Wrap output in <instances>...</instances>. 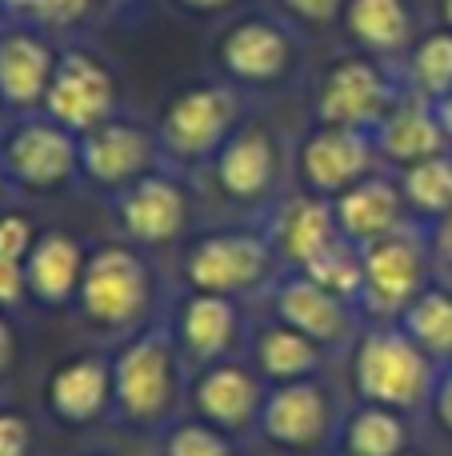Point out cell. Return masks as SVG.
Segmentation results:
<instances>
[{
	"instance_id": "1",
	"label": "cell",
	"mask_w": 452,
	"mask_h": 456,
	"mask_svg": "<svg viewBox=\"0 0 452 456\" xmlns=\"http://www.w3.org/2000/svg\"><path fill=\"white\" fill-rule=\"evenodd\" d=\"M184 356L173 324L152 321L120 345L112 361V412L128 428H160L181 401Z\"/></svg>"
},
{
	"instance_id": "2",
	"label": "cell",
	"mask_w": 452,
	"mask_h": 456,
	"mask_svg": "<svg viewBox=\"0 0 452 456\" xmlns=\"http://www.w3.org/2000/svg\"><path fill=\"white\" fill-rule=\"evenodd\" d=\"M437 372L440 369L397 321H365L352 340V388L360 404H381L405 417L424 412Z\"/></svg>"
},
{
	"instance_id": "3",
	"label": "cell",
	"mask_w": 452,
	"mask_h": 456,
	"mask_svg": "<svg viewBox=\"0 0 452 456\" xmlns=\"http://www.w3.org/2000/svg\"><path fill=\"white\" fill-rule=\"evenodd\" d=\"M157 297V273L136 244H101L88 252L77 308L96 332L133 337Z\"/></svg>"
},
{
	"instance_id": "4",
	"label": "cell",
	"mask_w": 452,
	"mask_h": 456,
	"mask_svg": "<svg viewBox=\"0 0 452 456\" xmlns=\"http://www.w3.org/2000/svg\"><path fill=\"white\" fill-rule=\"evenodd\" d=\"M245 120V96L229 80H200L168 96L157 117V141L165 160L176 165H213L221 144Z\"/></svg>"
},
{
	"instance_id": "5",
	"label": "cell",
	"mask_w": 452,
	"mask_h": 456,
	"mask_svg": "<svg viewBox=\"0 0 452 456\" xmlns=\"http://www.w3.org/2000/svg\"><path fill=\"white\" fill-rule=\"evenodd\" d=\"M285 273L264 228H216L189 244L184 252V281L192 292H221V297H248L272 289Z\"/></svg>"
},
{
	"instance_id": "6",
	"label": "cell",
	"mask_w": 452,
	"mask_h": 456,
	"mask_svg": "<svg viewBox=\"0 0 452 456\" xmlns=\"http://www.w3.org/2000/svg\"><path fill=\"white\" fill-rule=\"evenodd\" d=\"M216 69L240 93H269L293 80L301 69V37L293 20L269 12H253L232 20L216 40Z\"/></svg>"
},
{
	"instance_id": "7",
	"label": "cell",
	"mask_w": 452,
	"mask_h": 456,
	"mask_svg": "<svg viewBox=\"0 0 452 456\" xmlns=\"http://www.w3.org/2000/svg\"><path fill=\"white\" fill-rule=\"evenodd\" d=\"M400 93H405L400 64L352 53L333 61L320 72L317 96H312V117H317V125H341V128L373 133L384 120V112L400 101Z\"/></svg>"
},
{
	"instance_id": "8",
	"label": "cell",
	"mask_w": 452,
	"mask_h": 456,
	"mask_svg": "<svg viewBox=\"0 0 452 456\" xmlns=\"http://www.w3.org/2000/svg\"><path fill=\"white\" fill-rule=\"evenodd\" d=\"M432 276V256L424 228L413 224L397 236H384L376 244L360 248V316L365 321H397L416 297H421Z\"/></svg>"
},
{
	"instance_id": "9",
	"label": "cell",
	"mask_w": 452,
	"mask_h": 456,
	"mask_svg": "<svg viewBox=\"0 0 452 456\" xmlns=\"http://www.w3.org/2000/svg\"><path fill=\"white\" fill-rule=\"evenodd\" d=\"M0 173L24 192L61 189L80 173V136L44 112L12 117L0 128Z\"/></svg>"
},
{
	"instance_id": "10",
	"label": "cell",
	"mask_w": 452,
	"mask_h": 456,
	"mask_svg": "<svg viewBox=\"0 0 452 456\" xmlns=\"http://www.w3.org/2000/svg\"><path fill=\"white\" fill-rule=\"evenodd\" d=\"M40 112L77 136L120 117V80L112 72V64L85 45L56 48V69Z\"/></svg>"
},
{
	"instance_id": "11",
	"label": "cell",
	"mask_w": 452,
	"mask_h": 456,
	"mask_svg": "<svg viewBox=\"0 0 452 456\" xmlns=\"http://www.w3.org/2000/svg\"><path fill=\"white\" fill-rule=\"evenodd\" d=\"M336 428H341V412L320 377L269 385L261 420H256V436L264 444L293 456L320 452L336 441Z\"/></svg>"
},
{
	"instance_id": "12",
	"label": "cell",
	"mask_w": 452,
	"mask_h": 456,
	"mask_svg": "<svg viewBox=\"0 0 452 456\" xmlns=\"http://www.w3.org/2000/svg\"><path fill=\"white\" fill-rule=\"evenodd\" d=\"M213 181L232 205H277L285 184V141L264 120H240L237 133L213 157Z\"/></svg>"
},
{
	"instance_id": "13",
	"label": "cell",
	"mask_w": 452,
	"mask_h": 456,
	"mask_svg": "<svg viewBox=\"0 0 452 456\" xmlns=\"http://www.w3.org/2000/svg\"><path fill=\"white\" fill-rule=\"evenodd\" d=\"M165 160L157 141V128L141 125V120H125L112 117L104 125L80 133V181L88 189L104 192V197H117L120 189L136 184L141 176L157 173Z\"/></svg>"
},
{
	"instance_id": "14",
	"label": "cell",
	"mask_w": 452,
	"mask_h": 456,
	"mask_svg": "<svg viewBox=\"0 0 452 456\" xmlns=\"http://www.w3.org/2000/svg\"><path fill=\"white\" fill-rule=\"evenodd\" d=\"M381 157H376L373 133L360 128H341V125H312L304 141L296 144V176L301 189L312 197L336 200L360 184L365 176L381 173Z\"/></svg>"
},
{
	"instance_id": "15",
	"label": "cell",
	"mask_w": 452,
	"mask_h": 456,
	"mask_svg": "<svg viewBox=\"0 0 452 456\" xmlns=\"http://www.w3.org/2000/svg\"><path fill=\"white\" fill-rule=\"evenodd\" d=\"M109 200H112V216H117L120 232L136 248H168V244L181 240L192 221L189 189L168 168L141 176L136 184L120 189Z\"/></svg>"
},
{
	"instance_id": "16",
	"label": "cell",
	"mask_w": 452,
	"mask_h": 456,
	"mask_svg": "<svg viewBox=\"0 0 452 456\" xmlns=\"http://www.w3.org/2000/svg\"><path fill=\"white\" fill-rule=\"evenodd\" d=\"M272 316L288 329L304 332L309 340H317L325 353L349 348L357 340V332L365 329V316L352 300L336 297V292L320 289L312 276L304 273H280L272 281Z\"/></svg>"
},
{
	"instance_id": "17",
	"label": "cell",
	"mask_w": 452,
	"mask_h": 456,
	"mask_svg": "<svg viewBox=\"0 0 452 456\" xmlns=\"http://www.w3.org/2000/svg\"><path fill=\"white\" fill-rule=\"evenodd\" d=\"M192 412L200 420H208L213 428L229 436H245L256 433V420H261L264 396H269V385L261 380V372L253 364L240 361H216L205 364L192 380Z\"/></svg>"
},
{
	"instance_id": "18",
	"label": "cell",
	"mask_w": 452,
	"mask_h": 456,
	"mask_svg": "<svg viewBox=\"0 0 452 456\" xmlns=\"http://www.w3.org/2000/svg\"><path fill=\"white\" fill-rule=\"evenodd\" d=\"M56 69V45L28 20H8L0 28V104L8 117L40 112L48 80Z\"/></svg>"
},
{
	"instance_id": "19",
	"label": "cell",
	"mask_w": 452,
	"mask_h": 456,
	"mask_svg": "<svg viewBox=\"0 0 452 456\" xmlns=\"http://www.w3.org/2000/svg\"><path fill=\"white\" fill-rule=\"evenodd\" d=\"M264 232H269L272 248H277L280 268H293L301 273L304 265L320 256L328 244L341 240V228H336V213L333 200L312 197V192H296V197H280L277 205L269 208V221H264Z\"/></svg>"
},
{
	"instance_id": "20",
	"label": "cell",
	"mask_w": 452,
	"mask_h": 456,
	"mask_svg": "<svg viewBox=\"0 0 452 456\" xmlns=\"http://www.w3.org/2000/svg\"><path fill=\"white\" fill-rule=\"evenodd\" d=\"M168 324L184 361L205 369L229 361L232 348L240 345V300L221 292H189Z\"/></svg>"
},
{
	"instance_id": "21",
	"label": "cell",
	"mask_w": 452,
	"mask_h": 456,
	"mask_svg": "<svg viewBox=\"0 0 452 456\" xmlns=\"http://www.w3.org/2000/svg\"><path fill=\"white\" fill-rule=\"evenodd\" d=\"M333 213H336L341 236L352 240L357 248L384 240V236H397L416 224L405 205V192H400L397 176L384 173V168L365 176L360 184H352L349 192H341V197L333 200Z\"/></svg>"
},
{
	"instance_id": "22",
	"label": "cell",
	"mask_w": 452,
	"mask_h": 456,
	"mask_svg": "<svg viewBox=\"0 0 452 456\" xmlns=\"http://www.w3.org/2000/svg\"><path fill=\"white\" fill-rule=\"evenodd\" d=\"M44 409L69 428L96 425L112 412V361L80 353L56 364L44 380Z\"/></svg>"
},
{
	"instance_id": "23",
	"label": "cell",
	"mask_w": 452,
	"mask_h": 456,
	"mask_svg": "<svg viewBox=\"0 0 452 456\" xmlns=\"http://www.w3.org/2000/svg\"><path fill=\"white\" fill-rule=\"evenodd\" d=\"M373 144H376V157L389 173H400V168L416 165L424 157H437V152L452 149L445 141V128L437 120V109L432 101L416 93H400V101L384 112V120L373 128Z\"/></svg>"
},
{
	"instance_id": "24",
	"label": "cell",
	"mask_w": 452,
	"mask_h": 456,
	"mask_svg": "<svg viewBox=\"0 0 452 456\" xmlns=\"http://www.w3.org/2000/svg\"><path fill=\"white\" fill-rule=\"evenodd\" d=\"M88 252L64 228H48L36 236L28 260H24V292L40 308H69L77 305L80 281H85Z\"/></svg>"
},
{
	"instance_id": "25",
	"label": "cell",
	"mask_w": 452,
	"mask_h": 456,
	"mask_svg": "<svg viewBox=\"0 0 452 456\" xmlns=\"http://www.w3.org/2000/svg\"><path fill=\"white\" fill-rule=\"evenodd\" d=\"M341 24L349 32V40L357 45V53L389 64L405 61L408 48L421 37L413 0H349Z\"/></svg>"
},
{
	"instance_id": "26",
	"label": "cell",
	"mask_w": 452,
	"mask_h": 456,
	"mask_svg": "<svg viewBox=\"0 0 452 456\" xmlns=\"http://www.w3.org/2000/svg\"><path fill=\"white\" fill-rule=\"evenodd\" d=\"M248 361L261 372L264 385H288V380H309L325 372L328 353L309 340L304 332L280 324L277 316L264 324H256L248 337Z\"/></svg>"
},
{
	"instance_id": "27",
	"label": "cell",
	"mask_w": 452,
	"mask_h": 456,
	"mask_svg": "<svg viewBox=\"0 0 452 456\" xmlns=\"http://www.w3.org/2000/svg\"><path fill=\"white\" fill-rule=\"evenodd\" d=\"M341 456H400L408 449V417L381 409V404H357L336 428Z\"/></svg>"
},
{
	"instance_id": "28",
	"label": "cell",
	"mask_w": 452,
	"mask_h": 456,
	"mask_svg": "<svg viewBox=\"0 0 452 456\" xmlns=\"http://www.w3.org/2000/svg\"><path fill=\"white\" fill-rule=\"evenodd\" d=\"M397 324L416 340L424 356L432 364H448L452 361V284L432 281L405 313L397 316Z\"/></svg>"
},
{
	"instance_id": "29",
	"label": "cell",
	"mask_w": 452,
	"mask_h": 456,
	"mask_svg": "<svg viewBox=\"0 0 452 456\" xmlns=\"http://www.w3.org/2000/svg\"><path fill=\"white\" fill-rule=\"evenodd\" d=\"M392 176H397L408 213H413V221L421 228L452 213V149L416 160V165L400 168Z\"/></svg>"
},
{
	"instance_id": "30",
	"label": "cell",
	"mask_w": 452,
	"mask_h": 456,
	"mask_svg": "<svg viewBox=\"0 0 452 456\" xmlns=\"http://www.w3.org/2000/svg\"><path fill=\"white\" fill-rule=\"evenodd\" d=\"M400 80H405L408 93L424 96L432 104L452 93V32L445 24L416 37V45L400 61Z\"/></svg>"
},
{
	"instance_id": "31",
	"label": "cell",
	"mask_w": 452,
	"mask_h": 456,
	"mask_svg": "<svg viewBox=\"0 0 452 456\" xmlns=\"http://www.w3.org/2000/svg\"><path fill=\"white\" fill-rule=\"evenodd\" d=\"M288 273H293V268H288ZM301 273L312 276L320 289H328V292H336V297L352 300V305L360 300V248L352 240H344V236L336 244H328V248L320 252L312 265H304Z\"/></svg>"
},
{
	"instance_id": "32",
	"label": "cell",
	"mask_w": 452,
	"mask_h": 456,
	"mask_svg": "<svg viewBox=\"0 0 452 456\" xmlns=\"http://www.w3.org/2000/svg\"><path fill=\"white\" fill-rule=\"evenodd\" d=\"M165 456H237L232 452V436L213 428L208 420L192 417V420H176L165 428V441H160Z\"/></svg>"
},
{
	"instance_id": "33",
	"label": "cell",
	"mask_w": 452,
	"mask_h": 456,
	"mask_svg": "<svg viewBox=\"0 0 452 456\" xmlns=\"http://www.w3.org/2000/svg\"><path fill=\"white\" fill-rule=\"evenodd\" d=\"M104 0H32L24 20L36 24L40 32H77L93 20V12Z\"/></svg>"
},
{
	"instance_id": "34",
	"label": "cell",
	"mask_w": 452,
	"mask_h": 456,
	"mask_svg": "<svg viewBox=\"0 0 452 456\" xmlns=\"http://www.w3.org/2000/svg\"><path fill=\"white\" fill-rule=\"evenodd\" d=\"M277 4L285 20L304 24V28H328V24H341L349 0H277Z\"/></svg>"
},
{
	"instance_id": "35",
	"label": "cell",
	"mask_w": 452,
	"mask_h": 456,
	"mask_svg": "<svg viewBox=\"0 0 452 456\" xmlns=\"http://www.w3.org/2000/svg\"><path fill=\"white\" fill-rule=\"evenodd\" d=\"M36 224L24 213H0V260H28L32 244H36Z\"/></svg>"
},
{
	"instance_id": "36",
	"label": "cell",
	"mask_w": 452,
	"mask_h": 456,
	"mask_svg": "<svg viewBox=\"0 0 452 456\" xmlns=\"http://www.w3.org/2000/svg\"><path fill=\"white\" fill-rule=\"evenodd\" d=\"M424 240H429L432 276L452 284V213H445L440 221H432V224H424Z\"/></svg>"
},
{
	"instance_id": "37",
	"label": "cell",
	"mask_w": 452,
	"mask_h": 456,
	"mask_svg": "<svg viewBox=\"0 0 452 456\" xmlns=\"http://www.w3.org/2000/svg\"><path fill=\"white\" fill-rule=\"evenodd\" d=\"M0 456H32V425L12 409H0Z\"/></svg>"
},
{
	"instance_id": "38",
	"label": "cell",
	"mask_w": 452,
	"mask_h": 456,
	"mask_svg": "<svg viewBox=\"0 0 452 456\" xmlns=\"http://www.w3.org/2000/svg\"><path fill=\"white\" fill-rule=\"evenodd\" d=\"M429 420L440 428L445 436H452V361L440 364L437 372V385H432V396H429Z\"/></svg>"
},
{
	"instance_id": "39",
	"label": "cell",
	"mask_w": 452,
	"mask_h": 456,
	"mask_svg": "<svg viewBox=\"0 0 452 456\" xmlns=\"http://www.w3.org/2000/svg\"><path fill=\"white\" fill-rule=\"evenodd\" d=\"M24 297H28L24 292V265L20 260H0V313L16 308Z\"/></svg>"
},
{
	"instance_id": "40",
	"label": "cell",
	"mask_w": 452,
	"mask_h": 456,
	"mask_svg": "<svg viewBox=\"0 0 452 456\" xmlns=\"http://www.w3.org/2000/svg\"><path fill=\"white\" fill-rule=\"evenodd\" d=\"M173 4L189 16H221V12H229V8H237L240 0H173Z\"/></svg>"
},
{
	"instance_id": "41",
	"label": "cell",
	"mask_w": 452,
	"mask_h": 456,
	"mask_svg": "<svg viewBox=\"0 0 452 456\" xmlns=\"http://www.w3.org/2000/svg\"><path fill=\"white\" fill-rule=\"evenodd\" d=\"M12 364H16V329L4 321V313H0V377H4Z\"/></svg>"
},
{
	"instance_id": "42",
	"label": "cell",
	"mask_w": 452,
	"mask_h": 456,
	"mask_svg": "<svg viewBox=\"0 0 452 456\" xmlns=\"http://www.w3.org/2000/svg\"><path fill=\"white\" fill-rule=\"evenodd\" d=\"M432 109H437V120H440V128H445V141L452 144V93H448V96H440V101L432 104Z\"/></svg>"
},
{
	"instance_id": "43",
	"label": "cell",
	"mask_w": 452,
	"mask_h": 456,
	"mask_svg": "<svg viewBox=\"0 0 452 456\" xmlns=\"http://www.w3.org/2000/svg\"><path fill=\"white\" fill-rule=\"evenodd\" d=\"M4 8H8V16H12V20H24V16H28V8H32V0H4Z\"/></svg>"
},
{
	"instance_id": "44",
	"label": "cell",
	"mask_w": 452,
	"mask_h": 456,
	"mask_svg": "<svg viewBox=\"0 0 452 456\" xmlns=\"http://www.w3.org/2000/svg\"><path fill=\"white\" fill-rule=\"evenodd\" d=\"M437 4H440V8H437V12H440V24H445V28L452 32V0H437Z\"/></svg>"
},
{
	"instance_id": "45",
	"label": "cell",
	"mask_w": 452,
	"mask_h": 456,
	"mask_svg": "<svg viewBox=\"0 0 452 456\" xmlns=\"http://www.w3.org/2000/svg\"><path fill=\"white\" fill-rule=\"evenodd\" d=\"M8 189H12V184H8V176L0 173V213H4V200H8Z\"/></svg>"
},
{
	"instance_id": "46",
	"label": "cell",
	"mask_w": 452,
	"mask_h": 456,
	"mask_svg": "<svg viewBox=\"0 0 452 456\" xmlns=\"http://www.w3.org/2000/svg\"><path fill=\"white\" fill-rule=\"evenodd\" d=\"M12 20V16H8V8H4V0H0V28H4V24Z\"/></svg>"
},
{
	"instance_id": "47",
	"label": "cell",
	"mask_w": 452,
	"mask_h": 456,
	"mask_svg": "<svg viewBox=\"0 0 452 456\" xmlns=\"http://www.w3.org/2000/svg\"><path fill=\"white\" fill-rule=\"evenodd\" d=\"M400 456H424V452H416V449H405V452H400Z\"/></svg>"
},
{
	"instance_id": "48",
	"label": "cell",
	"mask_w": 452,
	"mask_h": 456,
	"mask_svg": "<svg viewBox=\"0 0 452 456\" xmlns=\"http://www.w3.org/2000/svg\"><path fill=\"white\" fill-rule=\"evenodd\" d=\"M0 128H4V104H0Z\"/></svg>"
},
{
	"instance_id": "49",
	"label": "cell",
	"mask_w": 452,
	"mask_h": 456,
	"mask_svg": "<svg viewBox=\"0 0 452 456\" xmlns=\"http://www.w3.org/2000/svg\"><path fill=\"white\" fill-rule=\"evenodd\" d=\"M104 4H128V0H104Z\"/></svg>"
}]
</instances>
